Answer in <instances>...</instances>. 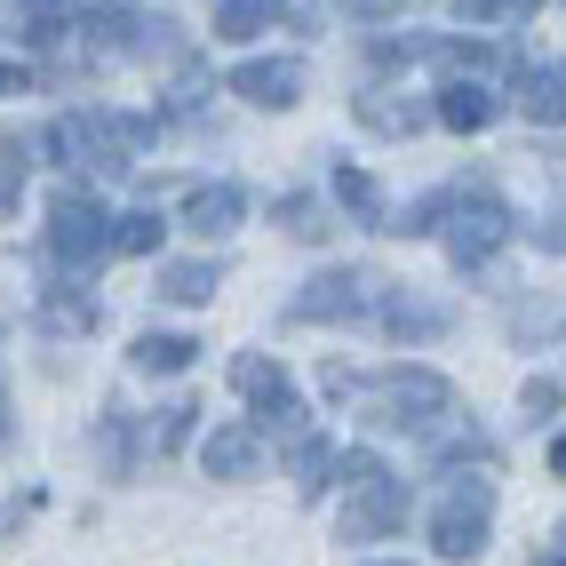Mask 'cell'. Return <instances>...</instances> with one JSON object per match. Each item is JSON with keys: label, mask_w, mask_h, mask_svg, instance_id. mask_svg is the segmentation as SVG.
Masks as SVG:
<instances>
[{"label": "cell", "mask_w": 566, "mask_h": 566, "mask_svg": "<svg viewBox=\"0 0 566 566\" xmlns=\"http://www.w3.org/2000/svg\"><path fill=\"white\" fill-rule=\"evenodd\" d=\"M144 144H153V120H144V112H120V104H81V112H64L49 128L56 168H96V176H128L144 160Z\"/></svg>", "instance_id": "6da1fadb"}, {"label": "cell", "mask_w": 566, "mask_h": 566, "mask_svg": "<svg viewBox=\"0 0 566 566\" xmlns=\"http://www.w3.org/2000/svg\"><path fill=\"white\" fill-rule=\"evenodd\" d=\"M352 399H367V415H359L367 431H439L447 415H455V384L431 375V367H384Z\"/></svg>", "instance_id": "7a4b0ae2"}, {"label": "cell", "mask_w": 566, "mask_h": 566, "mask_svg": "<svg viewBox=\"0 0 566 566\" xmlns=\"http://www.w3.org/2000/svg\"><path fill=\"white\" fill-rule=\"evenodd\" d=\"M486 535H495V479H455L431 511V551L447 566H471L486 551Z\"/></svg>", "instance_id": "3957f363"}, {"label": "cell", "mask_w": 566, "mask_h": 566, "mask_svg": "<svg viewBox=\"0 0 566 566\" xmlns=\"http://www.w3.org/2000/svg\"><path fill=\"white\" fill-rule=\"evenodd\" d=\"M49 255L64 263L72 280H88L96 263L112 255V216L96 192H56L49 200Z\"/></svg>", "instance_id": "277c9868"}, {"label": "cell", "mask_w": 566, "mask_h": 566, "mask_svg": "<svg viewBox=\"0 0 566 566\" xmlns=\"http://www.w3.org/2000/svg\"><path fill=\"white\" fill-rule=\"evenodd\" d=\"M232 391L255 407V423L263 431H280V439H304V391H295V375L280 359H263V352H240L232 359Z\"/></svg>", "instance_id": "5b68a950"}, {"label": "cell", "mask_w": 566, "mask_h": 566, "mask_svg": "<svg viewBox=\"0 0 566 566\" xmlns=\"http://www.w3.org/2000/svg\"><path fill=\"white\" fill-rule=\"evenodd\" d=\"M503 240H511V208L495 192H471V184H463L455 216H447V255H455V272H479Z\"/></svg>", "instance_id": "8992f818"}, {"label": "cell", "mask_w": 566, "mask_h": 566, "mask_svg": "<svg viewBox=\"0 0 566 566\" xmlns=\"http://www.w3.org/2000/svg\"><path fill=\"white\" fill-rule=\"evenodd\" d=\"M407 479H367V486H344V526H335V543H384L407 526Z\"/></svg>", "instance_id": "52a82bcc"}, {"label": "cell", "mask_w": 566, "mask_h": 566, "mask_svg": "<svg viewBox=\"0 0 566 566\" xmlns=\"http://www.w3.org/2000/svg\"><path fill=\"white\" fill-rule=\"evenodd\" d=\"M367 287H375V272H359V263H344V272H319V280H304V295L287 304V327L359 319V312H367Z\"/></svg>", "instance_id": "ba28073f"}, {"label": "cell", "mask_w": 566, "mask_h": 566, "mask_svg": "<svg viewBox=\"0 0 566 566\" xmlns=\"http://www.w3.org/2000/svg\"><path fill=\"white\" fill-rule=\"evenodd\" d=\"M304 56H255V64H232V96H248L255 112H287V104H304Z\"/></svg>", "instance_id": "9c48e42d"}, {"label": "cell", "mask_w": 566, "mask_h": 566, "mask_svg": "<svg viewBox=\"0 0 566 566\" xmlns=\"http://www.w3.org/2000/svg\"><path fill=\"white\" fill-rule=\"evenodd\" d=\"M375 327L399 335V344H431V335L455 327V312L431 304V295H415V287H384V304H375Z\"/></svg>", "instance_id": "30bf717a"}, {"label": "cell", "mask_w": 566, "mask_h": 566, "mask_svg": "<svg viewBox=\"0 0 566 566\" xmlns=\"http://www.w3.org/2000/svg\"><path fill=\"white\" fill-rule=\"evenodd\" d=\"M352 112H359V128H367V136H423V128L439 120V104L407 96V88H367Z\"/></svg>", "instance_id": "8fae6325"}, {"label": "cell", "mask_w": 566, "mask_h": 566, "mask_svg": "<svg viewBox=\"0 0 566 566\" xmlns=\"http://www.w3.org/2000/svg\"><path fill=\"white\" fill-rule=\"evenodd\" d=\"M200 463H208V479H255L263 471V431L255 423H216Z\"/></svg>", "instance_id": "7c38bea8"}, {"label": "cell", "mask_w": 566, "mask_h": 566, "mask_svg": "<svg viewBox=\"0 0 566 566\" xmlns=\"http://www.w3.org/2000/svg\"><path fill=\"white\" fill-rule=\"evenodd\" d=\"M240 216H248L240 184H200V192L184 200V232H192V240H223V232H240Z\"/></svg>", "instance_id": "4fadbf2b"}, {"label": "cell", "mask_w": 566, "mask_h": 566, "mask_svg": "<svg viewBox=\"0 0 566 566\" xmlns=\"http://www.w3.org/2000/svg\"><path fill=\"white\" fill-rule=\"evenodd\" d=\"M495 112H503V96L486 88V81H447L439 88V128H455V136L495 128Z\"/></svg>", "instance_id": "5bb4252c"}, {"label": "cell", "mask_w": 566, "mask_h": 566, "mask_svg": "<svg viewBox=\"0 0 566 566\" xmlns=\"http://www.w3.org/2000/svg\"><path fill=\"white\" fill-rule=\"evenodd\" d=\"M96 295L81 287V280H56V287H41V327L49 335H96Z\"/></svg>", "instance_id": "9a60e30c"}, {"label": "cell", "mask_w": 566, "mask_h": 566, "mask_svg": "<svg viewBox=\"0 0 566 566\" xmlns=\"http://www.w3.org/2000/svg\"><path fill=\"white\" fill-rule=\"evenodd\" d=\"M216 287H223V263H208V255H192V263H160V280H153L160 304H216Z\"/></svg>", "instance_id": "2e32d148"}, {"label": "cell", "mask_w": 566, "mask_h": 566, "mask_svg": "<svg viewBox=\"0 0 566 566\" xmlns=\"http://www.w3.org/2000/svg\"><path fill=\"white\" fill-rule=\"evenodd\" d=\"M280 24H287V0H216V41H255Z\"/></svg>", "instance_id": "e0dca14e"}, {"label": "cell", "mask_w": 566, "mask_h": 566, "mask_svg": "<svg viewBox=\"0 0 566 566\" xmlns=\"http://www.w3.org/2000/svg\"><path fill=\"white\" fill-rule=\"evenodd\" d=\"M518 104H526V120H535V128H566V56H558V64H535V72H526Z\"/></svg>", "instance_id": "ac0fdd59"}, {"label": "cell", "mask_w": 566, "mask_h": 566, "mask_svg": "<svg viewBox=\"0 0 566 566\" xmlns=\"http://www.w3.org/2000/svg\"><path fill=\"white\" fill-rule=\"evenodd\" d=\"M335 208H352L367 232H391V208H384V184H375L367 168H344L335 160Z\"/></svg>", "instance_id": "d6986e66"}, {"label": "cell", "mask_w": 566, "mask_h": 566, "mask_svg": "<svg viewBox=\"0 0 566 566\" xmlns=\"http://www.w3.org/2000/svg\"><path fill=\"white\" fill-rule=\"evenodd\" d=\"M287 447H295V495H304V503H319L327 486H335V439L304 431V439H287Z\"/></svg>", "instance_id": "ffe728a7"}, {"label": "cell", "mask_w": 566, "mask_h": 566, "mask_svg": "<svg viewBox=\"0 0 566 566\" xmlns=\"http://www.w3.org/2000/svg\"><path fill=\"white\" fill-rule=\"evenodd\" d=\"M128 359H136V375H184L200 359V344H192V335H136Z\"/></svg>", "instance_id": "44dd1931"}, {"label": "cell", "mask_w": 566, "mask_h": 566, "mask_svg": "<svg viewBox=\"0 0 566 566\" xmlns=\"http://www.w3.org/2000/svg\"><path fill=\"white\" fill-rule=\"evenodd\" d=\"M272 223H287V240H327L335 223H327V208L312 200V192H287V200H272Z\"/></svg>", "instance_id": "7402d4cb"}, {"label": "cell", "mask_w": 566, "mask_h": 566, "mask_svg": "<svg viewBox=\"0 0 566 566\" xmlns=\"http://www.w3.org/2000/svg\"><path fill=\"white\" fill-rule=\"evenodd\" d=\"M160 232H168V223H160L153 208H128V216H112V255H153V248H160Z\"/></svg>", "instance_id": "603a6c76"}, {"label": "cell", "mask_w": 566, "mask_h": 566, "mask_svg": "<svg viewBox=\"0 0 566 566\" xmlns=\"http://www.w3.org/2000/svg\"><path fill=\"white\" fill-rule=\"evenodd\" d=\"M32 168V144L24 136H0V216H17V184Z\"/></svg>", "instance_id": "cb8c5ba5"}, {"label": "cell", "mask_w": 566, "mask_h": 566, "mask_svg": "<svg viewBox=\"0 0 566 566\" xmlns=\"http://www.w3.org/2000/svg\"><path fill=\"white\" fill-rule=\"evenodd\" d=\"M543 0H455V17L463 24H526Z\"/></svg>", "instance_id": "d4e9b609"}, {"label": "cell", "mask_w": 566, "mask_h": 566, "mask_svg": "<svg viewBox=\"0 0 566 566\" xmlns=\"http://www.w3.org/2000/svg\"><path fill=\"white\" fill-rule=\"evenodd\" d=\"M511 335H518V344H551V335H558V312H551V304H518V312H511Z\"/></svg>", "instance_id": "484cf974"}, {"label": "cell", "mask_w": 566, "mask_h": 566, "mask_svg": "<svg viewBox=\"0 0 566 566\" xmlns=\"http://www.w3.org/2000/svg\"><path fill=\"white\" fill-rule=\"evenodd\" d=\"M535 248H543V255H566V192L543 208V223H535Z\"/></svg>", "instance_id": "4316f807"}, {"label": "cell", "mask_w": 566, "mask_h": 566, "mask_svg": "<svg viewBox=\"0 0 566 566\" xmlns=\"http://www.w3.org/2000/svg\"><path fill=\"white\" fill-rule=\"evenodd\" d=\"M192 415H200L192 399H176V407L160 415V439H153V447H184V431H192Z\"/></svg>", "instance_id": "83f0119b"}, {"label": "cell", "mask_w": 566, "mask_h": 566, "mask_svg": "<svg viewBox=\"0 0 566 566\" xmlns=\"http://www.w3.org/2000/svg\"><path fill=\"white\" fill-rule=\"evenodd\" d=\"M335 9H344V17H367V24H384V17H407L415 0H335Z\"/></svg>", "instance_id": "f1b7e54d"}, {"label": "cell", "mask_w": 566, "mask_h": 566, "mask_svg": "<svg viewBox=\"0 0 566 566\" xmlns=\"http://www.w3.org/2000/svg\"><path fill=\"white\" fill-rule=\"evenodd\" d=\"M566 399V384H526V415H551Z\"/></svg>", "instance_id": "f546056e"}, {"label": "cell", "mask_w": 566, "mask_h": 566, "mask_svg": "<svg viewBox=\"0 0 566 566\" xmlns=\"http://www.w3.org/2000/svg\"><path fill=\"white\" fill-rule=\"evenodd\" d=\"M0 96H24V64H0Z\"/></svg>", "instance_id": "4dcf8cb0"}, {"label": "cell", "mask_w": 566, "mask_h": 566, "mask_svg": "<svg viewBox=\"0 0 566 566\" xmlns=\"http://www.w3.org/2000/svg\"><path fill=\"white\" fill-rule=\"evenodd\" d=\"M551 471H558V479H566V431H558V439H551Z\"/></svg>", "instance_id": "1f68e13d"}, {"label": "cell", "mask_w": 566, "mask_h": 566, "mask_svg": "<svg viewBox=\"0 0 566 566\" xmlns=\"http://www.w3.org/2000/svg\"><path fill=\"white\" fill-rule=\"evenodd\" d=\"M535 566H566V551H558V543H551V551H535Z\"/></svg>", "instance_id": "d6a6232c"}, {"label": "cell", "mask_w": 566, "mask_h": 566, "mask_svg": "<svg viewBox=\"0 0 566 566\" xmlns=\"http://www.w3.org/2000/svg\"><path fill=\"white\" fill-rule=\"evenodd\" d=\"M0 439H9V391H0Z\"/></svg>", "instance_id": "836d02e7"}, {"label": "cell", "mask_w": 566, "mask_h": 566, "mask_svg": "<svg viewBox=\"0 0 566 566\" xmlns=\"http://www.w3.org/2000/svg\"><path fill=\"white\" fill-rule=\"evenodd\" d=\"M359 566H407V558H359Z\"/></svg>", "instance_id": "e575fe53"}, {"label": "cell", "mask_w": 566, "mask_h": 566, "mask_svg": "<svg viewBox=\"0 0 566 566\" xmlns=\"http://www.w3.org/2000/svg\"><path fill=\"white\" fill-rule=\"evenodd\" d=\"M551 543H558V551H566V518H558V535H551Z\"/></svg>", "instance_id": "d590c367"}]
</instances>
